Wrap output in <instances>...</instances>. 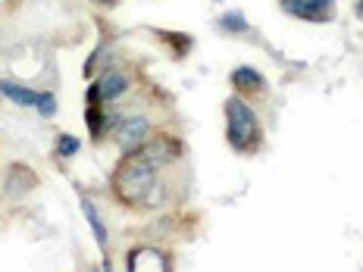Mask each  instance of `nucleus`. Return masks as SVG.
Returning a JSON list of instances; mask_svg holds the SVG:
<instances>
[{
  "mask_svg": "<svg viewBox=\"0 0 363 272\" xmlns=\"http://www.w3.org/2000/svg\"><path fill=\"white\" fill-rule=\"evenodd\" d=\"M97 4H113V0H97Z\"/></svg>",
  "mask_w": 363,
  "mask_h": 272,
  "instance_id": "obj_17",
  "label": "nucleus"
},
{
  "mask_svg": "<svg viewBox=\"0 0 363 272\" xmlns=\"http://www.w3.org/2000/svg\"><path fill=\"white\" fill-rule=\"evenodd\" d=\"M125 91H128V75H125V72L110 69V72H104V75H101V81H97V85H91V91H88V103H97V101L110 103V101H116V97H123Z\"/></svg>",
  "mask_w": 363,
  "mask_h": 272,
  "instance_id": "obj_4",
  "label": "nucleus"
},
{
  "mask_svg": "<svg viewBox=\"0 0 363 272\" xmlns=\"http://www.w3.org/2000/svg\"><path fill=\"white\" fill-rule=\"evenodd\" d=\"M28 188H35V176L28 169H22V166H13L10 176H6V191H10V198H22Z\"/></svg>",
  "mask_w": 363,
  "mask_h": 272,
  "instance_id": "obj_11",
  "label": "nucleus"
},
{
  "mask_svg": "<svg viewBox=\"0 0 363 272\" xmlns=\"http://www.w3.org/2000/svg\"><path fill=\"white\" fill-rule=\"evenodd\" d=\"M104 119H107V113H101V110L94 107V103H91V107H88V128H91V135H94V138H101Z\"/></svg>",
  "mask_w": 363,
  "mask_h": 272,
  "instance_id": "obj_15",
  "label": "nucleus"
},
{
  "mask_svg": "<svg viewBox=\"0 0 363 272\" xmlns=\"http://www.w3.org/2000/svg\"><path fill=\"white\" fill-rule=\"evenodd\" d=\"M79 147H82V141L75 138V135H60L57 138V154L60 157H75L79 154Z\"/></svg>",
  "mask_w": 363,
  "mask_h": 272,
  "instance_id": "obj_13",
  "label": "nucleus"
},
{
  "mask_svg": "<svg viewBox=\"0 0 363 272\" xmlns=\"http://www.w3.org/2000/svg\"><path fill=\"white\" fill-rule=\"evenodd\" d=\"M128 269H132V272H141V269H160V272H166V269H169V263H166V256L157 254L154 247H138V251L128 254Z\"/></svg>",
  "mask_w": 363,
  "mask_h": 272,
  "instance_id": "obj_7",
  "label": "nucleus"
},
{
  "mask_svg": "<svg viewBox=\"0 0 363 272\" xmlns=\"http://www.w3.org/2000/svg\"><path fill=\"white\" fill-rule=\"evenodd\" d=\"M147 138H150V119L147 116H125L116 128V144L123 147L125 154H135Z\"/></svg>",
  "mask_w": 363,
  "mask_h": 272,
  "instance_id": "obj_3",
  "label": "nucleus"
},
{
  "mask_svg": "<svg viewBox=\"0 0 363 272\" xmlns=\"http://www.w3.org/2000/svg\"><path fill=\"white\" fill-rule=\"evenodd\" d=\"M35 107H38V113H41L44 119H50V116H54V113H57V97L50 94V91H44V94H38Z\"/></svg>",
  "mask_w": 363,
  "mask_h": 272,
  "instance_id": "obj_14",
  "label": "nucleus"
},
{
  "mask_svg": "<svg viewBox=\"0 0 363 272\" xmlns=\"http://www.w3.org/2000/svg\"><path fill=\"white\" fill-rule=\"evenodd\" d=\"M285 13L294 19H310V22H326L332 19V6L335 0H279Z\"/></svg>",
  "mask_w": 363,
  "mask_h": 272,
  "instance_id": "obj_5",
  "label": "nucleus"
},
{
  "mask_svg": "<svg viewBox=\"0 0 363 272\" xmlns=\"http://www.w3.org/2000/svg\"><path fill=\"white\" fill-rule=\"evenodd\" d=\"M82 213H85L88 219V225H91V232H94V241H97V247L101 251H107V229H104V222H101V213H97V207L91 203L88 198H82Z\"/></svg>",
  "mask_w": 363,
  "mask_h": 272,
  "instance_id": "obj_10",
  "label": "nucleus"
},
{
  "mask_svg": "<svg viewBox=\"0 0 363 272\" xmlns=\"http://www.w3.org/2000/svg\"><path fill=\"white\" fill-rule=\"evenodd\" d=\"M229 81H232V85H235L238 91H257V88L267 85V79H263V75L257 72L254 66H238V69H232Z\"/></svg>",
  "mask_w": 363,
  "mask_h": 272,
  "instance_id": "obj_9",
  "label": "nucleus"
},
{
  "mask_svg": "<svg viewBox=\"0 0 363 272\" xmlns=\"http://www.w3.org/2000/svg\"><path fill=\"white\" fill-rule=\"evenodd\" d=\"M357 16L363 19V0H360V4H357Z\"/></svg>",
  "mask_w": 363,
  "mask_h": 272,
  "instance_id": "obj_16",
  "label": "nucleus"
},
{
  "mask_svg": "<svg viewBox=\"0 0 363 272\" xmlns=\"http://www.w3.org/2000/svg\"><path fill=\"white\" fill-rule=\"evenodd\" d=\"M138 154L145 157V160H150L154 166H166V163H172L179 157V147L172 144L169 138H147L145 144L138 147Z\"/></svg>",
  "mask_w": 363,
  "mask_h": 272,
  "instance_id": "obj_6",
  "label": "nucleus"
},
{
  "mask_svg": "<svg viewBox=\"0 0 363 272\" xmlns=\"http://www.w3.org/2000/svg\"><path fill=\"white\" fill-rule=\"evenodd\" d=\"M0 94H4L6 101L19 103V107H35V101H38V91L19 85V81H10V79L0 81Z\"/></svg>",
  "mask_w": 363,
  "mask_h": 272,
  "instance_id": "obj_8",
  "label": "nucleus"
},
{
  "mask_svg": "<svg viewBox=\"0 0 363 272\" xmlns=\"http://www.w3.org/2000/svg\"><path fill=\"white\" fill-rule=\"evenodd\" d=\"M157 185V166L145 160V157L135 150L132 157H125L119 163L116 176H113V188L125 203H145V198L150 194V188Z\"/></svg>",
  "mask_w": 363,
  "mask_h": 272,
  "instance_id": "obj_1",
  "label": "nucleus"
},
{
  "mask_svg": "<svg viewBox=\"0 0 363 272\" xmlns=\"http://www.w3.org/2000/svg\"><path fill=\"white\" fill-rule=\"evenodd\" d=\"M225 138L238 154H251L260 147V119H257L251 103L241 97L225 101Z\"/></svg>",
  "mask_w": 363,
  "mask_h": 272,
  "instance_id": "obj_2",
  "label": "nucleus"
},
{
  "mask_svg": "<svg viewBox=\"0 0 363 272\" xmlns=\"http://www.w3.org/2000/svg\"><path fill=\"white\" fill-rule=\"evenodd\" d=\"M219 28H225V32H247V19L241 16V13H223L219 16Z\"/></svg>",
  "mask_w": 363,
  "mask_h": 272,
  "instance_id": "obj_12",
  "label": "nucleus"
}]
</instances>
